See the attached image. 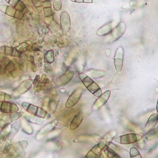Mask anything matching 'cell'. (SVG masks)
I'll use <instances>...</instances> for the list:
<instances>
[{
  "mask_svg": "<svg viewBox=\"0 0 158 158\" xmlns=\"http://www.w3.org/2000/svg\"><path fill=\"white\" fill-rule=\"evenodd\" d=\"M79 77L84 85L89 91L90 92L98 98L102 95L103 94L102 90L96 82L91 78L83 73L79 74Z\"/></svg>",
  "mask_w": 158,
  "mask_h": 158,
  "instance_id": "1",
  "label": "cell"
},
{
  "mask_svg": "<svg viewBox=\"0 0 158 158\" xmlns=\"http://www.w3.org/2000/svg\"><path fill=\"white\" fill-rule=\"evenodd\" d=\"M0 10L6 15L20 20L28 19V17L25 15L24 13L20 10H17L15 8L11 6L6 5H0Z\"/></svg>",
  "mask_w": 158,
  "mask_h": 158,
  "instance_id": "2",
  "label": "cell"
},
{
  "mask_svg": "<svg viewBox=\"0 0 158 158\" xmlns=\"http://www.w3.org/2000/svg\"><path fill=\"white\" fill-rule=\"evenodd\" d=\"M142 136L135 134H128L119 136L115 140V142L121 144L134 143L142 139Z\"/></svg>",
  "mask_w": 158,
  "mask_h": 158,
  "instance_id": "3",
  "label": "cell"
},
{
  "mask_svg": "<svg viewBox=\"0 0 158 158\" xmlns=\"http://www.w3.org/2000/svg\"><path fill=\"white\" fill-rule=\"evenodd\" d=\"M124 50L122 47H119L116 49L114 58V65L117 72H120L123 69Z\"/></svg>",
  "mask_w": 158,
  "mask_h": 158,
  "instance_id": "4",
  "label": "cell"
},
{
  "mask_svg": "<svg viewBox=\"0 0 158 158\" xmlns=\"http://www.w3.org/2000/svg\"><path fill=\"white\" fill-rule=\"evenodd\" d=\"M83 93V90L81 88H78L74 91L71 96L69 97L66 104L67 108H70L74 106L78 102L79 99L81 98Z\"/></svg>",
  "mask_w": 158,
  "mask_h": 158,
  "instance_id": "5",
  "label": "cell"
},
{
  "mask_svg": "<svg viewBox=\"0 0 158 158\" xmlns=\"http://www.w3.org/2000/svg\"><path fill=\"white\" fill-rule=\"evenodd\" d=\"M6 2L8 3L11 7L15 8L17 10L22 11L24 14L28 13L29 10L26 5L24 4L21 0H5Z\"/></svg>",
  "mask_w": 158,
  "mask_h": 158,
  "instance_id": "6",
  "label": "cell"
},
{
  "mask_svg": "<svg viewBox=\"0 0 158 158\" xmlns=\"http://www.w3.org/2000/svg\"><path fill=\"white\" fill-rule=\"evenodd\" d=\"M61 25L63 29L68 30L70 28V17L68 12L64 11L62 13L60 16Z\"/></svg>",
  "mask_w": 158,
  "mask_h": 158,
  "instance_id": "7",
  "label": "cell"
},
{
  "mask_svg": "<svg viewBox=\"0 0 158 158\" xmlns=\"http://www.w3.org/2000/svg\"><path fill=\"white\" fill-rule=\"evenodd\" d=\"M106 144L104 143H101L94 146L87 154L86 157L88 158H95L103 148H105Z\"/></svg>",
  "mask_w": 158,
  "mask_h": 158,
  "instance_id": "8",
  "label": "cell"
},
{
  "mask_svg": "<svg viewBox=\"0 0 158 158\" xmlns=\"http://www.w3.org/2000/svg\"><path fill=\"white\" fill-rule=\"evenodd\" d=\"M111 91L110 90L107 91L104 94H102L99 98L95 102V105L97 106L101 107L104 105L107 101L110 98Z\"/></svg>",
  "mask_w": 158,
  "mask_h": 158,
  "instance_id": "9",
  "label": "cell"
},
{
  "mask_svg": "<svg viewBox=\"0 0 158 158\" xmlns=\"http://www.w3.org/2000/svg\"><path fill=\"white\" fill-rule=\"evenodd\" d=\"M158 122V114H154L151 115L148 120V122L145 126V128L147 130L152 129L156 125Z\"/></svg>",
  "mask_w": 158,
  "mask_h": 158,
  "instance_id": "10",
  "label": "cell"
},
{
  "mask_svg": "<svg viewBox=\"0 0 158 158\" xmlns=\"http://www.w3.org/2000/svg\"><path fill=\"white\" fill-rule=\"evenodd\" d=\"M43 7L44 10V14L46 16H52V12L51 4L49 0H43Z\"/></svg>",
  "mask_w": 158,
  "mask_h": 158,
  "instance_id": "11",
  "label": "cell"
},
{
  "mask_svg": "<svg viewBox=\"0 0 158 158\" xmlns=\"http://www.w3.org/2000/svg\"><path fill=\"white\" fill-rule=\"evenodd\" d=\"M83 121V118L78 115H76L73 118L70 123V129L71 130H74L77 128L80 125Z\"/></svg>",
  "mask_w": 158,
  "mask_h": 158,
  "instance_id": "12",
  "label": "cell"
},
{
  "mask_svg": "<svg viewBox=\"0 0 158 158\" xmlns=\"http://www.w3.org/2000/svg\"><path fill=\"white\" fill-rule=\"evenodd\" d=\"M130 156L131 158H142V156L140 155V152H139L138 150L135 148V147H132L130 150Z\"/></svg>",
  "mask_w": 158,
  "mask_h": 158,
  "instance_id": "13",
  "label": "cell"
},
{
  "mask_svg": "<svg viewBox=\"0 0 158 158\" xmlns=\"http://www.w3.org/2000/svg\"><path fill=\"white\" fill-rule=\"evenodd\" d=\"M105 153H106V155H108L111 158H112V157H114V158H115V157H120L117 153H115L114 151L109 147H107L106 149L105 150Z\"/></svg>",
  "mask_w": 158,
  "mask_h": 158,
  "instance_id": "14",
  "label": "cell"
},
{
  "mask_svg": "<svg viewBox=\"0 0 158 158\" xmlns=\"http://www.w3.org/2000/svg\"><path fill=\"white\" fill-rule=\"evenodd\" d=\"M73 2H78V3H97L100 2L101 0H70Z\"/></svg>",
  "mask_w": 158,
  "mask_h": 158,
  "instance_id": "15",
  "label": "cell"
},
{
  "mask_svg": "<svg viewBox=\"0 0 158 158\" xmlns=\"http://www.w3.org/2000/svg\"><path fill=\"white\" fill-rule=\"evenodd\" d=\"M53 7L56 10H59L62 7V3L60 1H55L53 3Z\"/></svg>",
  "mask_w": 158,
  "mask_h": 158,
  "instance_id": "16",
  "label": "cell"
},
{
  "mask_svg": "<svg viewBox=\"0 0 158 158\" xmlns=\"http://www.w3.org/2000/svg\"><path fill=\"white\" fill-rule=\"evenodd\" d=\"M32 3L34 5V7L36 8H40L42 5L41 3V0H31Z\"/></svg>",
  "mask_w": 158,
  "mask_h": 158,
  "instance_id": "17",
  "label": "cell"
}]
</instances>
